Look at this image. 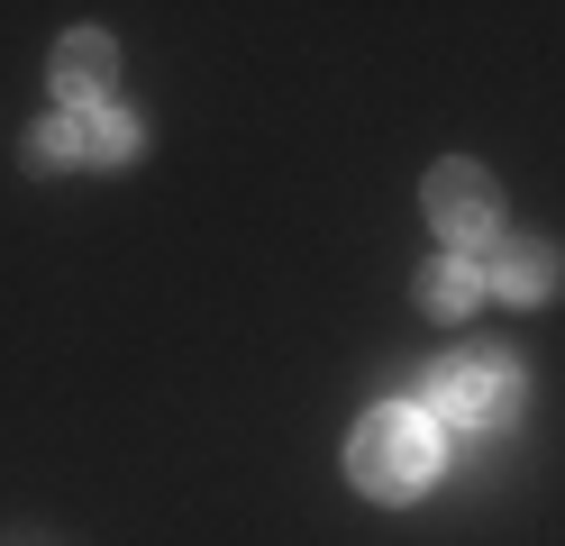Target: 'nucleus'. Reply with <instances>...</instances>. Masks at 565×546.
<instances>
[{
    "mask_svg": "<svg viewBox=\"0 0 565 546\" xmlns=\"http://www.w3.org/2000/svg\"><path fill=\"white\" fill-rule=\"evenodd\" d=\"M28 164H38V173L83 164V119H74V109H55V119H38V128H28Z\"/></svg>",
    "mask_w": 565,
    "mask_h": 546,
    "instance_id": "nucleus-8",
    "label": "nucleus"
},
{
    "mask_svg": "<svg viewBox=\"0 0 565 546\" xmlns=\"http://www.w3.org/2000/svg\"><path fill=\"white\" fill-rule=\"evenodd\" d=\"M556 274H565L556 246H539V237H502V246H492V265H483V282L502 291V301H547Z\"/></svg>",
    "mask_w": 565,
    "mask_h": 546,
    "instance_id": "nucleus-5",
    "label": "nucleus"
},
{
    "mask_svg": "<svg viewBox=\"0 0 565 546\" xmlns=\"http://www.w3.org/2000/svg\"><path fill=\"white\" fill-rule=\"evenodd\" d=\"M74 119H83V164H128L137 146H147V128H137L128 109H110V100H100V109H74Z\"/></svg>",
    "mask_w": 565,
    "mask_h": 546,
    "instance_id": "nucleus-7",
    "label": "nucleus"
},
{
    "mask_svg": "<svg viewBox=\"0 0 565 546\" xmlns=\"http://www.w3.org/2000/svg\"><path fill=\"white\" fill-rule=\"evenodd\" d=\"M46 83H55V100H64V109H100V100H110V83H119V46H110L100 28H74V36L55 46Z\"/></svg>",
    "mask_w": 565,
    "mask_h": 546,
    "instance_id": "nucleus-4",
    "label": "nucleus"
},
{
    "mask_svg": "<svg viewBox=\"0 0 565 546\" xmlns=\"http://www.w3.org/2000/svg\"><path fill=\"white\" fill-rule=\"evenodd\" d=\"M475 301H483V265H466V255L419 265V310H429V319H466Z\"/></svg>",
    "mask_w": 565,
    "mask_h": 546,
    "instance_id": "nucleus-6",
    "label": "nucleus"
},
{
    "mask_svg": "<svg viewBox=\"0 0 565 546\" xmlns=\"http://www.w3.org/2000/svg\"><path fill=\"white\" fill-rule=\"evenodd\" d=\"M419 410L447 419V428H511L520 419V364L502 346H456L447 364H429Z\"/></svg>",
    "mask_w": 565,
    "mask_h": 546,
    "instance_id": "nucleus-2",
    "label": "nucleus"
},
{
    "mask_svg": "<svg viewBox=\"0 0 565 546\" xmlns=\"http://www.w3.org/2000/svg\"><path fill=\"white\" fill-rule=\"evenodd\" d=\"M438 464H447V447H438V419L419 400H383V410H365L347 428V483L365 501H383V510L419 501L438 483Z\"/></svg>",
    "mask_w": 565,
    "mask_h": 546,
    "instance_id": "nucleus-1",
    "label": "nucleus"
},
{
    "mask_svg": "<svg viewBox=\"0 0 565 546\" xmlns=\"http://www.w3.org/2000/svg\"><path fill=\"white\" fill-rule=\"evenodd\" d=\"M419 210H429V228L447 237V255H466V265L502 246V182H492L483 164H466V156L429 164V182H419Z\"/></svg>",
    "mask_w": 565,
    "mask_h": 546,
    "instance_id": "nucleus-3",
    "label": "nucleus"
}]
</instances>
